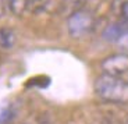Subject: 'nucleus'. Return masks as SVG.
I'll use <instances>...</instances> for the list:
<instances>
[{"instance_id":"1","label":"nucleus","mask_w":128,"mask_h":124,"mask_svg":"<svg viewBox=\"0 0 128 124\" xmlns=\"http://www.w3.org/2000/svg\"><path fill=\"white\" fill-rule=\"evenodd\" d=\"M95 93L102 100L110 103H127L128 102V82L120 77L102 74L95 81Z\"/></svg>"},{"instance_id":"2","label":"nucleus","mask_w":128,"mask_h":124,"mask_svg":"<svg viewBox=\"0 0 128 124\" xmlns=\"http://www.w3.org/2000/svg\"><path fill=\"white\" fill-rule=\"evenodd\" d=\"M93 27H95V18L85 9L67 18V29L71 38H84L92 31Z\"/></svg>"},{"instance_id":"3","label":"nucleus","mask_w":128,"mask_h":124,"mask_svg":"<svg viewBox=\"0 0 128 124\" xmlns=\"http://www.w3.org/2000/svg\"><path fill=\"white\" fill-rule=\"evenodd\" d=\"M103 74L113 77H121L128 73V54L127 53H116L110 54L100 64Z\"/></svg>"},{"instance_id":"4","label":"nucleus","mask_w":128,"mask_h":124,"mask_svg":"<svg viewBox=\"0 0 128 124\" xmlns=\"http://www.w3.org/2000/svg\"><path fill=\"white\" fill-rule=\"evenodd\" d=\"M88 0H60L58 4V13L63 17H70L85 9Z\"/></svg>"},{"instance_id":"5","label":"nucleus","mask_w":128,"mask_h":124,"mask_svg":"<svg viewBox=\"0 0 128 124\" xmlns=\"http://www.w3.org/2000/svg\"><path fill=\"white\" fill-rule=\"evenodd\" d=\"M127 29H125L124 24H120V22H113V24H109V25L104 28L102 34V38L107 42H113V43H117L120 41L122 35H124Z\"/></svg>"},{"instance_id":"6","label":"nucleus","mask_w":128,"mask_h":124,"mask_svg":"<svg viewBox=\"0 0 128 124\" xmlns=\"http://www.w3.org/2000/svg\"><path fill=\"white\" fill-rule=\"evenodd\" d=\"M17 43V35L14 29L8 27L0 28V49L3 50H11Z\"/></svg>"},{"instance_id":"7","label":"nucleus","mask_w":128,"mask_h":124,"mask_svg":"<svg viewBox=\"0 0 128 124\" xmlns=\"http://www.w3.org/2000/svg\"><path fill=\"white\" fill-rule=\"evenodd\" d=\"M56 4V0H28L26 11L32 14H40L50 11Z\"/></svg>"},{"instance_id":"8","label":"nucleus","mask_w":128,"mask_h":124,"mask_svg":"<svg viewBox=\"0 0 128 124\" xmlns=\"http://www.w3.org/2000/svg\"><path fill=\"white\" fill-rule=\"evenodd\" d=\"M7 10L13 16H22L26 11V6H28V0H6Z\"/></svg>"},{"instance_id":"9","label":"nucleus","mask_w":128,"mask_h":124,"mask_svg":"<svg viewBox=\"0 0 128 124\" xmlns=\"http://www.w3.org/2000/svg\"><path fill=\"white\" fill-rule=\"evenodd\" d=\"M13 120V109L11 107H3L0 110V124H8Z\"/></svg>"},{"instance_id":"10","label":"nucleus","mask_w":128,"mask_h":124,"mask_svg":"<svg viewBox=\"0 0 128 124\" xmlns=\"http://www.w3.org/2000/svg\"><path fill=\"white\" fill-rule=\"evenodd\" d=\"M117 45H118V48L121 49L122 53H127L128 54V31L125 32L121 38H120V41L117 42Z\"/></svg>"},{"instance_id":"11","label":"nucleus","mask_w":128,"mask_h":124,"mask_svg":"<svg viewBox=\"0 0 128 124\" xmlns=\"http://www.w3.org/2000/svg\"><path fill=\"white\" fill-rule=\"evenodd\" d=\"M6 10H7L6 0H0V18H2V17H4V14H6Z\"/></svg>"},{"instance_id":"12","label":"nucleus","mask_w":128,"mask_h":124,"mask_svg":"<svg viewBox=\"0 0 128 124\" xmlns=\"http://www.w3.org/2000/svg\"><path fill=\"white\" fill-rule=\"evenodd\" d=\"M127 124H128V121H127Z\"/></svg>"}]
</instances>
